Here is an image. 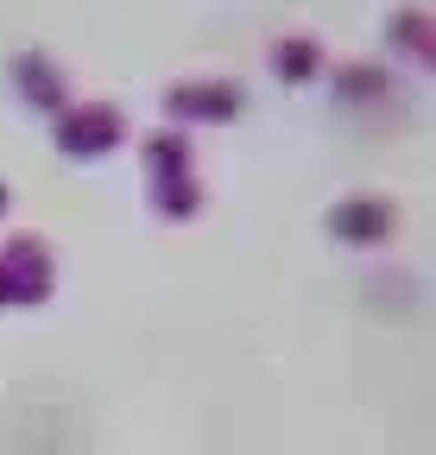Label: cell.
Masks as SVG:
<instances>
[{"mask_svg": "<svg viewBox=\"0 0 436 455\" xmlns=\"http://www.w3.org/2000/svg\"><path fill=\"white\" fill-rule=\"evenodd\" d=\"M336 235H348V241H379V235H392V209H379V203H342V209H336Z\"/></svg>", "mask_w": 436, "mask_h": 455, "instance_id": "6da1fadb", "label": "cell"}, {"mask_svg": "<svg viewBox=\"0 0 436 455\" xmlns=\"http://www.w3.org/2000/svg\"><path fill=\"white\" fill-rule=\"evenodd\" d=\"M115 114L107 108H89V114H70V127H64V152H95V146H115Z\"/></svg>", "mask_w": 436, "mask_h": 455, "instance_id": "7a4b0ae2", "label": "cell"}, {"mask_svg": "<svg viewBox=\"0 0 436 455\" xmlns=\"http://www.w3.org/2000/svg\"><path fill=\"white\" fill-rule=\"evenodd\" d=\"M171 108H241V95H171Z\"/></svg>", "mask_w": 436, "mask_h": 455, "instance_id": "3957f363", "label": "cell"}, {"mask_svg": "<svg viewBox=\"0 0 436 455\" xmlns=\"http://www.w3.org/2000/svg\"><path fill=\"white\" fill-rule=\"evenodd\" d=\"M0 209H7V190H0Z\"/></svg>", "mask_w": 436, "mask_h": 455, "instance_id": "277c9868", "label": "cell"}]
</instances>
